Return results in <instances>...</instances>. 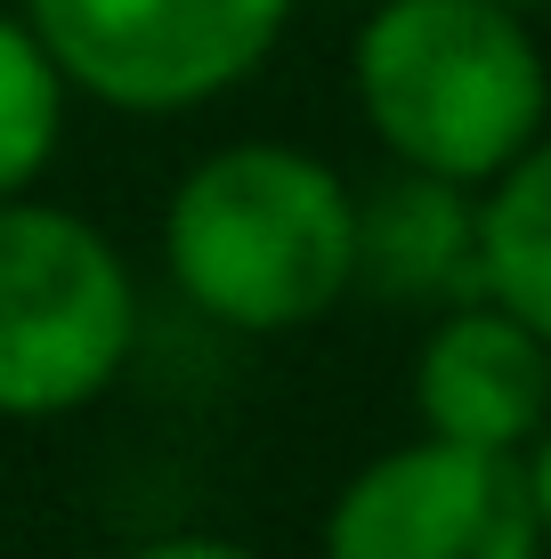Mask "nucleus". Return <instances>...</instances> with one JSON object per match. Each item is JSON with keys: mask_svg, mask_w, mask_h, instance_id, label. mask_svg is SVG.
I'll use <instances>...</instances> for the list:
<instances>
[{"mask_svg": "<svg viewBox=\"0 0 551 559\" xmlns=\"http://www.w3.org/2000/svg\"><path fill=\"white\" fill-rule=\"evenodd\" d=\"M163 260L203 317L292 333L357 284V195L300 146H227L179 179Z\"/></svg>", "mask_w": 551, "mask_h": 559, "instance_id": "nucleus-1", "label": "nucleus"}, {"mask_svg": "<svg viewBox=\"0 0 551 559\" xmlns=\"http://www.w3.org/2000/svg\"><path fill=\"white\" fill-rule=\"evenodd\" d=\"M349 66L373 139L406 170L479 187L543 139V49L503 0H382Z\"/></svg>", "mask_w": 551, "mask_h": 559, "instance_id": "nucleus-2", "label": "nucleus"}, {"mask_svg": "<svg viewBox=\"0 0 551 559\" xmlns=\"http://www.w3.org/2000/svg\"><path fill=\"white\" fill-rule=\"evenodd\" d=\"M139 341L122 252L89 219L0 195V421H57L113 390Z\"/></svg>", "mask_w": 551, "mask_h": 559, "instance_id": "nucleus-3", "label": "nucleus"}, {"mask_svg": "<svg viewBox=\"0 0 551 559\" xmlns=\"http://www.w3.org/2000/svg\"><path fill=\"white\" fill-rule=\"evenodd\" d=\"M73 90L122 114H187L276 49L292 0H25Z\"/></svg>", "mask_w": 551, "mask_h": 559, "instance_id": "nucleus-4", "label": "nucleus"}, {"mask_svg": "<svg viewBox=\"0 0 551 559\" xmlns=\"http://www.w3.org/2000/svg\"><path fill=\"white\" fill-rule=\"evenodd\" d=\"M325 559H543L519 454L422 430L340 487Z\"/></svg>", "mask_w": 551, "mask_h": 559, "instance_id": "nucleus-5", "label": "nucleus"}, {"mask_svg": "<svg viewBox=\"0 0 551 559\" xmlns=\"http://www.w3.org/2000/svg\"><path fill=\"white\" fill-rule=\"evenodd\" d=\"M414 406H422L430 438L519 454L551 421V349L495 300L463 308L430 333L422 365H414Z\"/></svg>", "mask_w": 551, "mask_h": 559, "instance_id": "nucleus-6", "label": "nucleus"}, {"mask_svg": "<svg viewBox=\"0 0 551 559\" xmlns=\"http://www.w3.org/2000/svg\"><path fill=\"white\" fill-rule=\"evenodd\" d=\"M357 276H382L390 293H454L479 284V211L454 179L406 170L357 211Z\"/></svg>", "mask_w": 551, "mask_h": 559, "instance_id": "nucleus-7", "label": "nucleus"}, {"mask_svg": "<svg viewBox=\"0 0 551 559\" xmlns=\"http://www.w3.org/2000/svg\"><path fill=\"white\" fill-rule=\"evenodd\" d=\"M479 293L551 349V139L503 163L479 203Z\"/></svg>", "mask_w": 551, "mask_h": 559, "instance_id": "nucleus-8", "label": "nucleus"}, {"mask_svg": "<svg viewBox=\"0 0 551 559\" xmlns=\"http://www.w3.org/2000/svg\"><path fill=\"white\" fill-rule=\"evenodd\" d=\"M57 122H65V73L33 41V25L0 16V195H25L49 170Z\"/></svg>", "mask_w": 551, "mask_h": 559, "instance_id": "nucleus-9", "label": "nucleus"}, {"mask_svg": "<svg viewBox=\"0 0 551 559\" xmlns=\"http://www.w3.org/2000/svg\"><path fill=\"white\" fill-rule=\"evenodd\" d=\"M519 471H527V495H536V527H543V544H551V421L527 438Z\"/></svg>", "mask_w": 551, "mask_h": 559, "instance_id": "nucleus-10", "label": "nucleus"}, {"mask_svg": "<svg viewBox=\"0 0 551 559\" xmlns=\"http://www.w3.org/2000/svg\"><path fill=\"white\" fill-rule=\"evenodd\" d=\"M130 559H252L243 544H219V535H170V544H146Z\"/></svg>", "mask_w": 551, "mask_h": 559, "instance_id": "nucleus-11", "label": "nucleus"}, {"mask_svg": "<svg viewBox=\"0 0 551 559\" xmlns=\"http://www.w3.org/2000/svg\"><path fill=\"white\" fill-rule=\"evenodd\" d=\"M503 9H551V0H503Z\"/></svg>", "mask_w": 551, "mask_h": 559, "instance_id": "nucleus-12", "label": "nucleus"}]
</instances>
